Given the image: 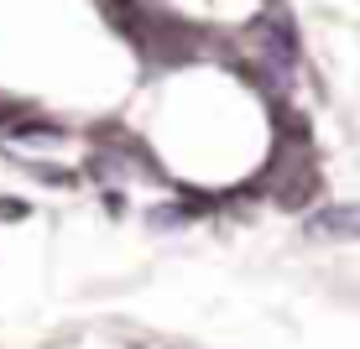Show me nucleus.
I'll return each instance as SVG.
<instances>
[{"label": "nucleus", "mask_w": 360, "mask_h": 349, "mask_svg": "<svg viewBox=\"0 0 360 349\" xmlns=\"http://www.w3.org/2000/svg\"><path fill=\"white\" fill-rule=\"evenodd\" d=\"M27 214H32L27 198H0V219H6V224H16V219H27Z\"/></svg>", "instance_id": "f257e3e1"}]
</instances>
